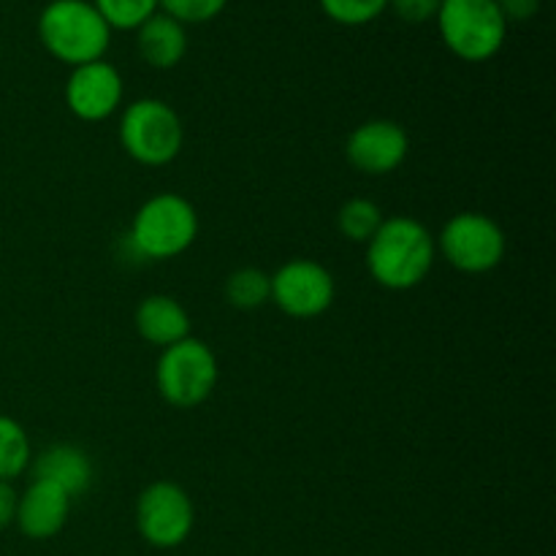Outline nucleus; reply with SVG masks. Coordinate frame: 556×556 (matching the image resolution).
<instances>
[{"mask_svg":"<svg viewBox=\"0 0 556 556\" xmlns=\"http://www.w3.org/2000/svg\"><path fill=\"white\" fill-rule=\"evenodd\" d=\"M438 258L432 231L410 215L383 217L367 242V271L380 288L410 291L421 286Z\"/></svg>","mask_w":556,"mask_h":556,"instance_id":"obj_1","label":"nucleus"},{"mask_svg":"<svg viewBox=\"0 0 556 556\" xmlns=\"http://www.w3.org/2000/svg\"><path fill=\"white\" fill-rule=\"evenodd\" d=\"M36 30L43 49L68 68L103 60L112 43V27L90 0H49Z\"/></svg>","mask_w":556,"mask_h":556,"instance_id":"obj_2","label":"nucleus"},{"mask_svg":"<svg viewBox=\"0 0 556 556\" xmlns=\"http://www.w3.org/2000/svg\"><path fill=\"white\" fill-rule=\"evenodd\" d=\"M199 237V212L185 195L157 193L136 210L128 242L141 258L168 261L182 255Z\"/></svg>","mask_w":556,"mask_h":556,"instance_id":"obj_3","label":"nucleus"},{"mask_svg":"<svg viewBox=\"0 0 556 556\" xmlns=\"http://www.w3.org/2000/svg\"><path fill=\"white\" fill-rule=\"evenodd\" d=\"M434 22L448 52L465 63H486L508 38V22L494 0H440Z\"/></svg>","mask_w":556,"mask_h":556,"instance_id":"obj_4","label":"nucleus"},{"mask_svg":"<svg viewBox=\"0 0 556 556\" xmlns=\"http://www.w3.org/2000/svg\"><path fill=\"white\" fill-rule=\"evenodd\" d=\"M217 378H220L217 356L204 340L193 334L163 348L155 364L157 394L179 410H190L210 400Z\"/></svg>","mask_w":556,"mask_h":556,"instance_id":"obj_5","label":"nucleus"},{"mask_svg":"<svg viewBox=\"0 0 556 556\" xmlns=\"http://www.w3.org/2000/svg\"><path fill=\"white\" fill-rule=\"evenodd\" d=\"M119 144L141 166H166L182 152V119L161 98H139L119 117Z\"/></svg>","mask_w":556,"mask_h":556,"instance_id":"obj_6","label":"nucleus"},{"mask_svg":"<svg viewBox=\"0 0 556 556\" xmlns=\"http://www.w3.org/2000/svg\"><path fill=\"white\" fill-rule=\"evenodd\" d=\"M434 244H438V253L465 275H486L497 269L508 250V239L500 223L483 212L454 215L445 223Z\"/></svg>","mask_w":556,"mask_h":556,"instance_id":"obj_7","label":"nucleus"},{"mask_svg":"<svg viewBox=\"0 0 556 556\" xmlns=\"http://www.w3.org/2000/svg\"><path fill=\"white\" fill-rule=\"evenodd\" d=\"M195 527L190 494L174 481H155L136 500V530L152 548H177Z\"/></svg>","mask_w":556,"mask_h":556,"instance_id":"obj_8","label":"nucleus"},{"mask_svg":"<svg viewBox=\"0 0 556 556\" xmlns=\"http://www.w3.org/2000/svg\"><path fill=\"white\" fill-rule=\"evenodd\" d=\"M337 282L324 264L309 258L286 261L271 275V302L296 320L324 315L334 304Z\"/></svg>","mask_w":556,"mask_h":556,"instance_id":"obj_9","label":"nucleus"},{"mask_svg":"<svg viewBox=\"0 0 556 556\" xmlns=\"http://www.w3.org/2000/svg\"><path fill=\"white\" fill-rule=\"evenodd\" d=\"M123 96V76L106 60L76 65L65 81V106L81 123H103L117 114Z\"/></svg>","mask_w":556,"mask_h":556,"instance_id":"obj_10","label":"nucleus"},{"mask_svg":"<svg viewBox=\"0 0 556 556\" xmlns=\"http://www.w3.org/2000/svg\"><path fill=\"white\" fill-rule=\"evenodd\" d=\"M410 152L407 130L394 119H367L356 125L345 141V157L367 177H386L405 163Z\"/></svg>","mask_w":556,"mask_h":556,"instance_id":"obj_11","label":"nucleus"},{"mask_svg":"<svg viewBox=\"0 0 556 556\" xmlns=\"http://www.w3.org/2000/svg\"><path fill=\"white\" fill-rule=\"evenodd\" d=\"M71 514V497L60 486L33 478L30 486L16 500L14 525L30 541H49L65 527Z\"/></svg>","mask_w":556,"mask_h":556,"instance_id":"obj_12","label":"nucleus"},{"mask_svg":"<svg viewBox=\"0 0 556 556\" xmlns=\"http://www.w3.org/2000/svg\"><path fill=\"white\" fill-rule=\"evenodd\" d=\"M30 470L36 481L54 483L63 489L71 500L85 494L92 483V462L81 448L68 443H58L43 448L30 462Z\"/></svg>","mask_w":556,"mask_h":556,"instance_id":"obj_13","label":"nucleus"},{"mask_svg":"<svg viewBox=\"0 0 556 556\" xmlns=\"http://www.w3.org/2000/svg\"><path fill=\"white\" fill-rule=\"evenodd\" d=\"M134 324L141 340L157 345L161 351L190 337L188 309L174 296H166V293H152V296L141 299L139 307H136Z\"/></svg>","mask_w":556,"mask_h":556,"instance_id":"obj_14","label":"nucleus"},{"mask_svg":"<svg viewBox=\"0 0 556 556\" xmlns=\"http://www.w3.org/2000/svg\"><path fill=\"white\" fill-rule=\"evenodd\" d=\"M136 47H139L141 60L152 68H177L188 54V27L157 11L136 30Z\"/></svg>","mask_w":556,"mask_h":556,"instance_id":"obj_15","label":"nucleus"},{"mask_svg":"<svg viewBox=\"0 0 556 556\" xmlns=\"http://www.w3.org/2000/svg\"><path fill=\"white\" fill-rule=\"evenodd\" d=\"M226 299L237 309H261L271 302V275L258 266H242L226 280Z\"/></svg>","mask_w":556,"mask_h":556,"instance_id":"obj_16","label":"nucleus"},{"mask_svg":"<svg viewBox=\"0 0 556 556\" xmlns=\"http://www.w3.org/2000/svg\"><path fill=\"white\" fill-rule=\"evenodd\" d=\"M33 448L30 438L20 421L0 416V481H14L22 472L30 470Z\"/></svg>","mask_w":556,"mask_h":556,"instance_id":"obj_17","label":"nucleus"},{"mask_svg":"<svg viewBox=\"0 0 556 556\" xmlns=\"http://www.w3.org/2000/svg\"><path fill=\"white\" fill-rule=\"evenodd\" d=\"M380 223H383V210L375 201L362 199V195L345 201L337 212V228L348 242L367 244L380 228Z\"/></svg>","mask_w":556,"mask_h":556,"instance_id":"obj_18","label":"nucleus"},{"mask_svg":"<svg viewBox=\"0 0 556 556\" xmlns=\"http://www.w3.org/2000/svg\"><path fill=\"white\" fill-rule=\"evenodd\" d=\"M112 30H139L152 14L157 0H90Z\"/></svg>","mask_w":556,"mask_h":556,"instance_id":"obj_19","label":"nucleus"},{"mask_svg":"<svg viewBox=\"0 0 556 556\" xmlns=\"http://www.w3.org/2000/svg\"><path fill=\"white\" fill-rule=\"evenodd\" d=\"M318 3L331 22L345 27L369 25L389 9V0H318Z\"/></svg>","mask_w":556,"mask_h":556,"instance_id":"obj_20","label":"nucleus"},{"mask_svg":"<svg viewBox=\"0 0 556 556\" xmlns=\"http://www.w3.org/2000/svg\"><path fill=\"white\" fill-rule=\"evenodd\" d=\"M228 0H157V11L177 20L179 25H204L226 11Z\"/></svg>","mask_w":556,"mask_h":556,"instance_id":"obj_21","label":"nucleus"},{"mask_svg":"<svg viewBox=\"0 0 556 556\" xmlns=\"http://www.w3.org/2000/svg\"><path fill=\"white\" fill-rule=\"evenodd\" d=\"M389 9L407 25H424L438 16L440 0H389Z\"/></svg>","mask_w":556,"mask_h":556,"instance_id":"obj_22","label":"nucleus"},{"mask_svg":"<svg viewBox=\"0 0 556 556\" xmlns=\"http://www.w3.org/2000/svg\"><path fill=\"white\" fill-rule=\"evenodd\" d=\"M497 3V9L503 11L505 22H527L532 20V16L541 11V3L543 0H494Z\"/></svg>","mask_w":556,"mask_h":556,"instance_id":"obj_23","label":"nucleus"},{"mask_svg":"<svg viewBox=\"0 0 556 556\" xmlns=\"http://www.w3.org/2000/svg\"><path fill=\"white\" fill-rule=\"evenodd\" d=\"M16 489L11 486L9 481H0V530L14 525V516H16Z\"/></svg>","mask_w":556,"mask_h":556,"instance_id":"obj_24","label":"nucleus"}]
</instances>
